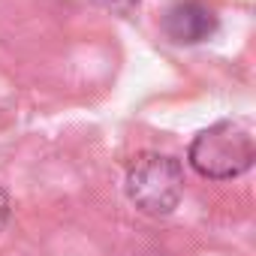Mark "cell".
Listing matches in <instances>:
<instances>
[{"label":"cell","mask_w":256,"mask_h":256,"mask_svg":"<svg viewBox=\"0 0 256 256\" xmlns=\"http://www.w3.org/2000/svg\"><path fill=\"white\" fill-rule=\"evenodd\" d=\"M96 4H102V6H108V10H130V6L139 4V0H96Z\"/></svg>","instance_id":"5b68a950"},{"label":"cell","mask_w":256,"mask_h":256,"mask_svg":"<svg viewBox=\"0 0 256 256\" xmlns=\"http://www.w3.org/2000/svg\"><path fill=\"white\" fill-rule=\"evenodd\" d=\"M126 196L151 217H166L178 208L184 196V169L175 157L142 154L126 169Z\"/></svg>","instance_id":"7a4b0ae2"},{"label":"cell","mask_w":256,"mask_h":256,"mask_svg":"<svg viewBox=\"0 0 256 256\" xmlns=\"http://www.w3.org/2000/svg\"><path fill=\"white\" fill-rule=\"evenodd\" d=\"M256 160V139L253 124L247 118L217 120L202 130L190 145V163L199 175L214 181H229L244 175Z\"/></svg>","instance_id":"6da1fadb"},{"label":"cell","mask_w":256,"mask_h":256,"mask_svg":"<svg viewBox=\"0 0 256 256\" xmlns=\"http://www.w3.org/2000/svg\"><path fill=\"white\" fill-rule=\"evenodd\" d=\"M163 30L178 46H196L214 36L217 30V12L202 0H178L163 16Z\"/></svg>","instance_id":"3957f363"},{"label":"cell","mask_w":256,"mask_h":256,"mask_svg":"<svg viewBox=\"0 0 256 256\" xmlns=\"http://www.w3.org/2000/svg\"><path fill=\"white\" fill-rule=\"evenodd\" d=\"M6 220H10V196H6L4 187H0V232H4Z\"/></svg>","instance_id":"277c9868"}]
</instances>
